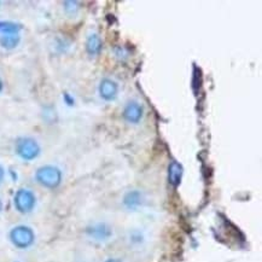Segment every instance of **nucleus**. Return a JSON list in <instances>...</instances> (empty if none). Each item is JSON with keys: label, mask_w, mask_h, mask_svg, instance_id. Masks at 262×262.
I'll return each instance as SVG.
<instances>
[{"label": "nucleus", "mask_w": 262, "mask_h": 262, "mask_svg": "<svg viewBox=\"0 0 262 262\" xmlns=\"http://www.w3.org/2000/svg\"><path fill=\"white\" fill-rule=\"evenodd\" d=\"M38 183L48 189H56L62 181V172L55 166H42L35 173Z\"/></svg>", "instance_id": "nucleus-1"}, {"label": "nucleus", "mask_w": 262, "mask_h": 262, "mask_svg": "<svg viewBox=\"0 0 262 262\" xmlns=\"http://www.w3.org/2000/svg\"><path fill=\"white\" fill-rule=\"evenodd\" d=\"M16 154H17L19 159L25 161H33L40 155L41 152V147L35 139L29 137L19 138L16 142Z\"/></svg>", "instance_id": "nucleus-2"}, {"label": "nucleus", "mask_w": 262, "mask_h": 262, "mask_svg": "<svg viewBox=\"0 0 262 262\" xmlns=\"http://www.w3.org/2000/svg\"><path fill=\"white\" fill-rule=\"evenodd\" d=\"M10 239L15 247L19 249H26L34 243L35 236L33 230L28 226H16L13 227L10 232Z\"/></svg>", "instance_id": "nucleus-3"}, {"label": "nucleus", "mask_w": 262, "mask_h": 262, "mask_svg": "<svg viewBox=\"0 0 262 262\" xmlns=\"http://www.w3.org/2000/svg\"><path fill=\"white\" fill-rule=\"evenodd\" d=\"M13 203H15L16 209L19 213H30V211L34 209L36 203L35 194L27 189H21L16 192L15 198H13Z\"/></svg>", "instance_id": "nucleus-4"}, {"label": "nucleus", "mask_w": 262, "mask_h": 262, "mask_svg": "<svg viewBox=\"0 0 262 262\" xmlns=\"http://www.w3.org/2000/svg\"><path fill=\"white\" fill-rule=\"evenodd\" d=\"M123 119H125L128 123L132 125H137L143 119L144 115V107L142 104L137 100H130L126 104L125 109H123Z\"/></svg>", "instance_id": "nucleus-5"}, {"label": "nucleus", "mask_w": 262, "mask_h": 262, "mask_svg": "<svg viewBox=\"0 0 262 262\" xmlns=\"http://www.w3.org/2000/svg\"><path fill=\"white\" fill-rule=\"evenodd\" d=\"M98 92L100 98L105 102H113L119 96V85L112 79H103L99 83Z\"/></svg>", "instance_id": "nucleus-6"}, {"label": "nucleus", "mask_w": 262, "mask_h": 262, "mask_svg": "<svg viewBox=\"0 0 262 262\" xmlns=\"http://www.w3.org/2000/svg\"><path fill=\"white\" fill-rule=\"evenodd\" d=\"M90 237H92L95 241L105 242L113 236V230L109 225L106 224H96L92 227L89 228Z\"/></svg>", "instance_id": "nucleus-7"}, {"label": "nucleus", "mask_w": 262, "mask_h": 262, "mask_svg": "<svg viewBox=\"0 0 262 262\" xmlns=\"http://www.w3.org/2000/svg\"><path fill=\"white\" fill-rule=\"evenodd\" d=\"M184 174V168L179 162L172 161L168 166V181L172 186H179Z\"/></svg>", "instance_id": "nucleus-8"}, {"label": "nucleus", "mask_w": 262, "mask_h": 262, "mask_svg": "<svg viewBox=\"0 0 262 262\" xmlns=\"http://www.w3.org/2000/svg\"><path fill=\"white\" fill-rule=\"evenodd\" d=\"M143 201L144 198L142 192H139V191L137 190L129 191V192H127L125 194V197H123V204H125V207L129 210H137L138 208L143 204Z\"/></svg>", "instance_id": "nucleus-9"}, {"label": "nucleus", "mask_w": 262, "mask_h": 262, "mask_svg": "<svg viewBox=\"0 0 262 262\" xmlns=\"http://www.w3.org/2000/svg\"><path fill=\"white\" fill-rule=\"evenodd\" d=\"M102 49H103V41L97 33H92V34L87 36L86 51L89 52V55L91 56L99 55L100 51H102Z\"/></svg>", "instance_id": "nucleus-10"}, {"label": "nucleus", "mask_w": 262, "mask_h": 262, "mask_svg": "<svg viewBox=\"0 0 262 262\" xmlns=\"http://www.w3.org/2000/svg\"><path fill=\"white\" fill-rule=\"evenodd\" d=\"M19 41H21V36L18 34H6L0 36V45L6 50L17 48Z\"/></svg>", "instance_id": "nucleus-11"}, {"label": "nucleus", "mask_w": 262, "mask_h": 262, "mask_svg": "<svg viewBox=\"0 0 262 262\" xmlns=\"http://www.w3.org/2000/svg\"><path fill=\"white\" fill-rule=\"evenodd\" d=\"M22 27L13 22H0V33L3 35L6 34H18Z\"/></svg>", "instance_id": "nucleus-12"}, {"label": "nucleus", "mask_w": 262, "mask_h": 262, "mask_svg": "<svg viewBox=\"0 0 262 262\" xmlns=\"http://www.w3.org/2000/svg\"><path fill=\"white\" fill-rule=\"evenodd\" d=\"M64 5H66V10L69 13H70V11H73V13H74L76 11V10L79 9V6H76V5H78V3H76V2H66Z\"/></svg>", "instance_id": "nucleus-13"}, {"label": "nucleus", "mask_w": 262, "mask_h": 262, "mask_svg": "<svg viewBox=\"0 0 262 262\" xmlns=\"http://www.w3.org/2000/svg\"><path fill=\"white\" fill-rule=\"evenodd\" d=\"M4 177H5V170H4V168L0 166V183L4 180Z\"/></svg>", "instance_id": "nucleus-14"}, {"label": "nucleus", "mask_w": 262, "mask_h": 262, "mask_svg": "<svg viewBox=\"0 0 262 262\" xmlns=\"http://www.w3.org/2000/svg\"><path fill=\"white\" fill-rule=\"evenodd\" d=\"M64 98H66V100H67V104H70V105H72V104L74 103V99L70 98V97H69L68 95H67V93L64 95Z\"/></svg>", "instance_id": "nucleus-15"}, {"label": "nucleus", "mask_w": 262, "mask_h": 262, "mask_svg": "<svg viewBox=\"0 0 262 262\" xmlns=\"http://www.w3.org/2000/svg\"><path fill=\"white\" fill-rule=\"evenodd\" d=\"M105 262H122L119 258H109V260H106Z\"/></svg>", "instance_id": "nucleus-16"}, {"label": "nucleus", "mask_w": 262, "mask_h": 262, "mask_svg": "<svg viewBox=\"0 0 262 262\" xmlns=\"http://www.w3.org/2000/svg\"><path fill=\"white\" fill-rule=\"evenodd\" d=\"M2 90H3V81L2 79H0V92H2Z\"/></svg>", "instance_id": "nucleus-17"}, {"label": "nucleus", "mask_w": 262, "mask_h": 262, "mask_svg": "<svg viewBox=\"0 0 262 262\" xmlns=\"http://www.w3.org/2000/svg\"><path fill=\"white\" fill-rule=\"evenodd\" d=\"M2 209H3V203H2V201H0V211H2Z\"/></svg>", "instance_id": "nucleus-18"}]
</instances>
